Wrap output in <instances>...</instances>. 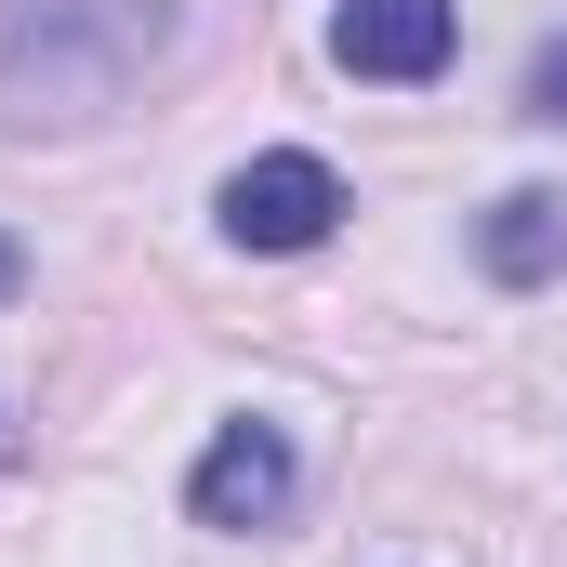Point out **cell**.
<instances>
[{
	"mask_svg": "<svg viewBox=\"0 0 567 567\" xmlns=\"http://www.w3.org/2000/svg\"><path fill=\"white\" fill-rule=\"evenodd\" d=\"M475 251H488V278H502V290H542V278L567 265V198H555V185H515V198L475 225Z\"/></svg>",
	"mask_w": 567,
	"mask_h": 567,
	"instance_id": "cell-5",
	"label": "cell"
},
{
	"mask_svg": "<svg viewBox=\"0 0 567 567\" xmlns=\"http://www.w3.org/2000/svg\"><path fill=\"white\" fill-rule=\"evenodd\" d=\"M158 40H172V0H53L0 66V120H93Z\"/></svg>",
	"mask_w": 567,
	"mask_h": 567,
	"instance_id": "cell-1",
	"label": "cell"
},
{
	"mask_svg": "<svg viewBox=\"0 0 567 567\" xmlns=\"http://www.w3.org/2000/svg\"><path fill=\"white\" fill-rule=\"evenodd\" d=\"M13 290H27V251H13V238H0V303H13Z\"/></svg>",
	"mask_w": 567,
	"mask_h": 567,
	"instance_id": "cell-7",
	"label": "cell"
},
{
	"mask_svg": "<svg viewBox=\"0 0 567 567\" xmlns=\"http://www.w3.org/2000/svg\"><path fill=\"white\" fill-rule=\"evenodd\" d=\"M330 225H343V172L330 158L278 145V158H238L225 172V238L238 251H317Z\"/></svg>",
	"mask_w": 567,
	"mask_h": 567,
	"instance_id": "cell-2",
	"label": "cell"
},
{
	"mask_svg": "<svg viewBox=\"0 0 567 567\" xmlns=\"http://www.w3.org/2000/svg\"><path fill=\"white\" fill-rule=\"evenodd\" d=\"M185 502H198V528H265V515L290 502V435L278 423H225L212 449H198Z\"/></svg>",
	"mask_w": 567,
	"mask_h": 567,
	"instance_id": "cell-4",
	"label": "cell"
},
{
	"mask_svg": "<svg viewBox=\"0 0 567 567\" xmlns=\"http://www.w3.org/2000/svg\"><path fill=\"white\" fill-rule=\"evenodd\" d=\"M528 120H567V40L528 53Z\"/></svg>",
	"mask_w": 567,
	"mask_h": 567,
	"instance_id": "cell-6",
	"label": "cell"
},
{
	"mask_svg": "<svg viewBox=\"0 0 567 567\" xmlns=\"http://www.w3.org/2000/svg\"><path fill=\"white\" fill-rule=\"evenodd\" d=\"M449 40H462L449 0H343V13H330V53H343L357 80H435Z\"/></svg>",
	"mask_w": 567,
	"mask_h": 567,
	"instance_id": "cell-3",
	"label": "cell"
}]
</instances>
